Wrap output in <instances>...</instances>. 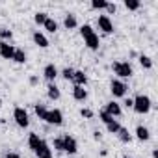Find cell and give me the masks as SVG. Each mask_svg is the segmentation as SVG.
<instances>
[{"instance_id": "obj_1", "label": "cell", "mask_w": 158, "mask_h": 158, "mask_svg": "<svg viewBox=\"0 0 158 158\" xmlns=\"http://www.w3.org/2000/svg\"><path fill=\"white\" fill-rule=\"evenodd\" d=\"M151 99L147 97V95H138L136 99H132V108L138 112V114H149V110H151Z\"/></svg>"}, {"instance_id": "obj_2", "label": "cell", "mask_w": 158, "mask_h": 158, "mask_svg": "<svg viewBox=\"0 0 158 158\" xmlns=\"http://www.w3.org/2000/svg\"><path fill=\"white\" fill-rule=\"evenodd\" d=\"M112 69H114V73H115L119 78H130V76L134 74L132 65H130L128 61H114Z\"/></svg>"}, {"instance_id": "obj_3", "label": "cell", "mask_w": 158, "mask_h": 158, "mask_svg": "<svg viewBox=\"0 0 158 158\" xmlns=\"http://www.w3.org/2000/svg\"><path fill=\"white\" fill-rule=\"evenodd\" d=\"M13 119H15V123H17L21 128H26V127L30 125V117H28V112H26L24 108H21V106H17V108L13 110Z\"/></svg>"}, {"instance_id": "obj_4", "label": "cell", "mask_w": 158, "mask_h": 158, "mask_svg": "<svg viewBox=\"0 0 158 158\" xmlns=\"http://www.w3.org/2000/svg\"><path fill=\"white\" fill-rule=\"evenodd\" d=\"M45 121H47L48 125H56V127H60V125L63 123V114H61V110H58V108L48 110V112H47Z\"/></svg>"}, {"instance_id": "obj_5", "label": "cell", "mask_w": 158, "mask_h": 158, "mask_svg": "<svg viewBox=\"0 0 158 158\" xmlns=\"http://www.w3.org/2000/svg\"><path fill=\"white\" fill-rule=\"evenodd\" d=\"M127 89L128 88H127V84L123 80H112V84H110V91H112L114 97H125Z\"/></svg>"}, {"instance_id": "obj_6", "label": "cell", "mask_w": 158, "mask_h": 158, "mask_svg": "<svg viewBox=\"0 0 158 158\" xmlns=\"http://www.w3.org/2000/svg\"><path fill=\"white\" fill-rule=\"evenodd\" d=\"M61 139H63V152L74 154V152L78 151V143H76V139H74L73 136L65 134V136H61Z\"/></svg>"}, {"instance_id": "obj_7", "label": "cell", "mask_w": 158, "mask_h": 158, "mask_svg": "<svg viewBox=\"0 0 158 158\" xmlns=\"http://www.w3.org/2000/svg\"><path fill=\"white\" fill-rule=\"evenodd\" d=\"M97 24H99V30H102L104 34H112L114 32V24H112V21H110L108 15H101L97 19Z\"/></svg>"}, {"instance_id": "obj_8", "label": "cell", "mask_w": 158, "mask_h": 158, "mask_svg": "<svg viewBox=\"0 0 158 158\" xmlns=\"http://www.w3.org/2000/svg\"><path fill=\"white\" fill-rule=\"evenodd\" d=\"M34 152H35L37 158H52V151H50V147H48V143H47L45 139H41L39 147H37Z\"/></svg>"}, {"instance_id": "obj_9", "label": "cell", "mask_w": 158, "mask_h": 158, "mask_svg": "<svg viewBox=\"0 0 158 158\" xmlns=\"http://www.w3.org/2000/svg\"><path fill=\"white\" fill-rule=\"evenodd\" d=\"M13 54H15V47L6 43V41H0V56L6 58V60H13Z\"/></svg>"}, {"instance_id": "obj_10", "label": "cell", "mask_w": 158, "mask_h": 158, "mask_svg": "<svg viewBox=\"0 0 158 158\" xmlns=\"http://www.w3.org/2000/svg\"><path fill=\"white\" fill-rule=\"evenodd\" d=\"M43 76L52 84V82L56 80V76H58V69H56V65H54V63H48V65L43 69Z\"/></svg>"}, {"instance_id": "obj_11", "label": "cell", "mask_w": 158, "mask_h": 158, "mask_svg": "<svg viewBox=\"0 0 158 158\" xmlns=\"http://www.w3.org/2000/svg\"><path fill=\"white\" fill-rule=\"evenodd\" d=\"M73 82H74V86H82V88H86V84H88V76H86V73H84V71H74V74H73Z\"/></svg>"}, {"instance_id": "obj_12", "label": "cell", "mask_w": 158, "mask_h": 158, "mask_svg": "<svg viewBox=\"0 0 158 158\" xmlns=\"http://www.w3.org/2000/svg\"><path fill=\"white\" fill-rule=\"evenodd\" d=\"M104 112H106V114H110L112 117H119V115H121V106H119L115 101H110V102L106 104Z\"/></svg>"}, {"instance_id": "obj_13", "label": "cell", "mask_w": 158, "mask_h": 158, "mask_svg": "<svg viewBox=\"0 0 158 158\" xmlns=\"http://www.w3.org/2000/svg\"><path fill=\"white\" fill-rule=\"evenodd\" d=\"M73 97H74V101L84 102V101L88 99V91H86L82 86H74V88H73Z\"/></svg>"}, {"instance_id": "obj_14", "label": "cell", "mask_w": 158, "mask_h": 158, "mask_svg": "<svg viewBox=\"0 0 158 158\" xmlns=\"http://www.w3.org/2000/svg\"><path fill=\"white\" fill-rule=\"evenodd\" d=\"M84 41H86V47L88 48H91V50H97L99 48V35L93 32V34H89L88 37H84Z\"/></svg>"}, {"instance_id": "obj_15", "label": "cell", "mask_w": 158, "mask_h": 158, "mask_svg": "<svg viewBox=\"0 0 158 158\" xmlns=\"http://www.w3.org/2000/svg\"><path fill=\"white\" fill-rule=\"evenodd\" d=\"M34 43L37 45V47H41V48H47L48 47V39L45 37V34H41V32H34Z\"/></svg>"}, {"instance_id": "obj_16", "label": "cell", "mask_w": 158, "mask_h": 158, "mask_svg": "<svg viewBox=\"0 0 158 158\" xmlns=\"http://www.w3.org/2000/svg\"><path fill=\"white\" fill-rule=\"evenodd\" d=\"M63 24H65V28H67V30L76 28V26H78L76 15H74V13H67V15H65V19H63Z\"/></svg>"}, {"instance_id": "obj_17", "label": "cell", "mask_w": 158, "mask_h": 158, "mask_svg": "<svg viewBox=\"0 0 158 158\" xmlns=\"http://www.w3.org/2000/svg\"><path fill=\"white\" fill-rule=\"evenodd\" d=\"M136 136H138V139H139V141H147V139L151 138V132H149V128H147V127L139 125V127L136 128Z\"/></svg>"}, {"instance_id": "obj_18", "label": "cell", "mask_w": 158, "mask_h": 158, "mask_svg": "<svg viewBox=\"0 0 158 158\" xmlns=\"http://www.w3.org/2000/svg\"><path fill=\"white\" fill-rule=\"evenodd\" d=\"M48 91H47V95H48V99H52V101H58L60 99V88L52 82V84H48V88H47Z\"/></svg>"}, {"instance_id": "obj_19", "label": "cell", "mask_w": 158, "mask_h": 158, "mask_svg": "<svg viewBox=\"0 0 158 158\" xmlns=\"http://www.w3.org/2000/svg\"><path fill=\"white\" fill-rule=\"evenodd\" d=\"M39 143H41V138H39V134L32 132V134L28 136V145H30V149H32V151H35V149L39 147Z\"/></svg>"}, {"instance_id": "obj_20", "label": "cell", "mask_w": 158, "mask_h": 158, "mask_svg": "<svg viewBox=\"0 0 158 158\" xmlns=\"http://www.w3.org/2000/svg\"><path fill=\"white\" fill-rule=\"evenodd\" d=\"M117 138H119L123 143H130V141H132V136H130V132H128L127 128H123V127L119 128V132H117Z\"/></svg>"}, {"instance_id": "obj_21", "label": "cell", "mask_w": 158, "mask_h": 158, "mask_svg": "<svg viewBox=\"0 0 158 158\" xmlns=\"http://www.w3.org/2000/svg\"><path fill=\"white\" fill-rule=\"evenodd\" d=\"M43 26H45V30H47V32H50V34H54V32L58 30V23H56L54 19H50V17L45 21V24H43Z\"/></svg>"}, {"instance_id": "obj_22", "label": "cell", "mask_w": 158, "mask_h": 158, "mask_svg": "<svg viewBox=\"0 0 158 158\" xmlns=\"http://www.w3.org/2000/svg\"><path fill=\"white\" fill-rule=\"evenodd\" d=\"M13 61H17V63H26V52H24V50H21V48H15Z\"/></svg>"}, {"instance_id": "obj_23", "label": "cell", "mask_w": 158, "mask_h": 158, "mask_svg": "<svg viewBox=\"0 0 158 158\" xmlns=\"http://www.w3.org/2000/svg\"><path fill=\"white\" fill-rule=\"evenodd\" d=\"M139 65H141L143 69H151V67H152V60H151L149 56H143V54H141V56H139Z\"/></svg>"}, {"instance_id": "obj_24", "label": "cell", "mask_w": 158, "mask_h": 158, "mask_svg": "<svg viewBox=\"0 0 158 158\" xmlns=\"http://www.w3.org/2000/svg\"><path fill=\"white\" fill-rule=\"evenodd\" d=\"M47 108H45V104H35V114H37V117L39 119H43L45 121V117H47Z\"/></svg>"}, {"instance_id": "obj_25", "label": "cell", "mask_w": 158, "mask_h": 158, "mask_svg": "<svg viewBox=\"0 0 158 158\" xmlns=\"http://www.w3.org/2000/svg\"><path fill=\"white\" fill-rule=\"evenodd\" d=\"M11 37H13V32H11V30H8V28H0V39H2V41L8 43Z\"/></svg>"}, {"instance_id": "obj_26", "label": "cell", "mask_w": 158, "mask_h": 158, "mask_svg": "<svg viewBox=\"0 0 158 158\" xmlns=\"http://www.w3.org/2000/svg\"><path fill=\"white\" fill-rule=\"evenodd\" d=\"M106 128H108V132H110V134H117V132H119V128H121V125L114 119L112 123H108V125H106Z\"/></svg>"}, {"instance_id": "obj_27", "label": "cell", "mask_w": 158, "mask_h": 158, "mask_svg": "<svg viewBox=\"0 0 158 158\" xmlns=\"http://www.w3.org/2000/svg\"><path fill=\"white\" fill-rule=\"evenodd\" d=\"M106 6H108L106 0H93V2H91L93 10H106Z\"/></svg>"}, {"instance_id": "obj_28", "label": "cell", "mask_w": 158, "mask_h": 158, "mask_svg": "<svg viewBox=\"0 0 158 158\" xmlns=\"http://www.w3.org/2000/svg\"><path fill=\"white\" fill-rule=\"evenodd\" d=\"M48 17H47V13H43V11H37L35 15H34V21H35V24H45V21H47Z\"/></svg>"}, {"instance_id": "obj_29", "label": "cell", "mask_w": 158, "mask_h": 158, "mask_svg": "<svg viewBox=\"0 0 158 158\" xmlns=\"http://www.w3.org/2000/svg\"><path fill=\"white\" fill-rule=\"evenodd\" d=\"M125 8L127 10H138L139 8V2H138V0H125Z\"/></svg>"}, {"instance_id": "obj_30", "label": "cell", "mask_w": 158, "mask_h": 158, "mask_svg": "<svg viewBox=\"0 0 158 158\" xmlns=\"http://www.w3.org/2000/svg\"><path fill=\"white\" fill-rule=\"evenodd\" d=\"M99 117H101V121H102L104 125H108V123H112V121H114V117H112L110 114H106L104 110H102V112H99Z\"/></svg>"}, {"instance_id": "obj_31", "label": "cell", "mask_w": 158, "mask_h": 158, "mask_svg": "<svg viewBox=\"0 0 158 158\" xmlns=\"http://www.w3.org/2000/svg\"><path fill=\"white\" fill-rule=\"evenodd\" d=\"M73 74H74V69H71V67H65L61 71V76L65 78V80H73Z\"/></svg>"}, {"instance_id": "obj_32", "label": "cell", "mask_w": 158, "mask_h": 158, "mask_svg": "<svg viewBox=\"0 0 158 158\" xmlns=\"http://www.w3.org/2000/svg\"><path fill=\"white\" fill-rule=\"evenodd\" d=\"M89 34H93V28H91L89 24H84V26L80 28V35H82V37H88Z\"/></svg>"}, {"instance_id": "obj_33", "label": "cell", "mask_w": 158, "mask_h": 158, "mask_svg": "<svg viewBox=\"0 0 158 158\" xmlns=\"http://www.w3.org/2000/svg\"><path fill=\"white\" fill-rule=\"evenodd\" d=\"M80 115L86 117V119H91V117H93V110H89V108H82V110H80Z\"/></svg>"}, {"instance_id": "obj_34", "label": "cell", "mask_w": 158, "mask_h": 158, "mask_svg": "<svg viewBox=\"0 0 158 158\" xmlns=\"http://www.w3.org/2000/svg\"><path fill=\"white\" fill-rule=\"evenodd\" d=\"M54 149L60 151V152H63V139H61V138H56V139H54Z\"/></svg>"}, {"instance_id": "obj_35", "label": "cell", "mask_w": 158, "mask_h": 158, "mask_svg": "<svg viewBox=\"0 0 158 158\" xmlns=\"http://www.w3.org/2000/svg\"><path fill=\"white\" fill-rule=\"evenodd\" d=\"M106 10H108V13H115V11H117V6H115V4H110V2H108Z\"/></svg>"}, {"instance_id": "obj_36", "label": "cell", "mask_w": 158, "mask_h": 158, "mask_svg": "<svg viewBox=\"0 0 158 158\" xmlns=\"http://www.w3.org/2000/svg\"><path fill=\"white\" fill-rule=\"evenodd\" d=\"M6 158H21V154H17V152H8Z\"/></svg>"}, {"instance_id": "obj_37", "label": "cell", "mask_w": 158, "mask_h": 158, "mask_svg": "<svg viewBox=\"0 0 158 158\" xmlns=\"http://www.w3.org/2000/svg\"><path fill=\"white\" fill-rule=\"evenodd\" d=\"M101 138H102V136H101V132H99V130H95V132H93V139H97V141H99Z\"/></svg>"}, {"instance_id": "obj_38", "label": "cell", "mask_w": 158, "mask_h": 158, "mask_svg": "<svg viewBox=\"0 0 158 158\" xmlns=\"http://www.w3.org/2000/svg\"><path fill=\"white\" fill-rule=\"evenodd\" d=\"M37 82H39V80H37V76H32V78H30V84H32V86H35Z\"/></svg>"}, {"instance_id": "obj_39", "label": "cell", "mask_w": 158, "mask_h": 158, "mask_svg": "<svg viewBox=\"0 0 158 158\" xmlns=\"http://www.w3.org/2000/svg\"><path fill=\"white\" fill-rule=\"evenodd\" d=\"M125 106H127V108H132V99H127V101H125Z\"/></svg>"}, {"instance_id": "obj_40", "label": "cell", "mask_w": 158, "mask_h": 158, "mask_svg": "<svg viewBox=\"0 0 158 158\" xmlns=\"http://www.w3.org/2000/svg\"><path fill=\"white\" fill-rule=\"evenodd\" d=\"M152 158H158V149H154V151H152Z\"/></svg>"}, {"instance_id": "obj_41", "label": "cell", "mask_w": 158, "mask_h": 158, "mask_svg": "<svg viewBox=\"0 0 158 158\" xmlns=\"http://www.w3.org/2000/svg\"><path fill=\"white\" fill-rule=\"evenodd\" d=\"M0 106H2V101H0Z\"/></svg>"}]
</instances>
